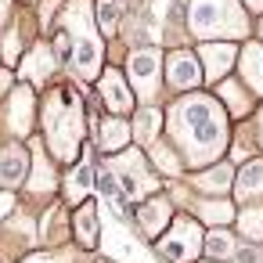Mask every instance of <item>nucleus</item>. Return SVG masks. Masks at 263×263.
Returning <instances> with one entry per match:
<instances>
[{
	"label": "nucleus",
	"mask_w": 263,
	"mask_h": 263,
	"mask_svg": "<svg viewBox=\"0 0 263 263\" xmlns=\"http://www.w3.org/2000/svg\"><path fill=\"white\" fill-rule=\"evenodd\" d=\"M170 130L191 162L216 159L227 144V119L213 98H184L170 112Z\"/></svg>",
	"instance_id": "f257e3e1"
},
{
	"label": "nucleus",
	"mask_w": 263,
	"mask_h": 263,
	"mask_svg": "<svg viewBox=\"0 0 263 263\" xmlns=\"http://www.w3.org/2000/svg\"><path fill=\"white\" fill-rule=\"evenodd\" d=\"M44 126H47V141H51L54 155L62 162L76 159V148L83 141V108H80V94L72 87H58L47 98Z\"/></svg>",
	"instance_id": "f03ea898"
},
{
	"label": "nucleus",
	"mask_w": 263,
	"mask_h": 263,
	"mask_svg": "<svg viewBox=\"0 0 263 263\" xmlns=\"http://www.w3.org/2000/svg\"><path fill=\"white\" fill-rule=\"evenodd\" d=\"M191 33L205 36V40H227V36H241L245 26V11L238 0H191V11H187Z\"/></svg>",
	"instance_id": "7ed1b4c3"
},
{
	"label": "nucleus",
	"mask_w": 263,
	"mask_h": 263,
	"mask_svg": "<svg viewBox=\"0 0 263 263\" xmlns=\"http://www.w3.org/2000/svg\"><path fill=\"white\" fill-rule=\"evenodd\" d=\"M65 33L76 40V69L90 80L98 72V40L90 33V0H72L69 11H65Z\"/></svg>",
	"instance_id": "20e7f679"
},
{
	"label": "nucleus",
	"mask_w": 263,
	"mask_h": 263,
	"mask_svg": "<svg viewBox=\"0 0 263 263\" xmlns=\"http://www.w3.org/2000/svg\"><path fill=\"white\" fill-rule=\"evenodd\" d=\"M198 245H202V231H198V223L195 220H177L173 227H170V234L159 241V252L166 256V259H173V263H191L195 256H198Z\"/></svg>",
	"instance_id": "39448f33"
},
{
	"label": "nucleus",
	"mask_w": 263,
	"mask_h": 263,
	"mask_svg": "<svg viewBox=\"0 0 263 263\" xmlns=\"http://www.w3.org/2000/svg\"><path fill=\"white\" fill-rule=\"evenodd\" d=\"M112 170H116V180H119V187H123V195H126V198H141L144 191H152V187H155V180L148 177L144 159H141L137 152L123 155Z\"/></svg>",
	"instance_id": "423d86ee"
},
{
	"label": "nucleus",
	"mask_w": 263,
	"mask_h": 263,
	"mask_svg": "<svg viewBox=\"0 0 263 263\" xmlns=\"http://www.w3.org/2000/svg\"><path fill=\"white\" fill-rule=\"evenodd\" d=\"M166 80H170V87H177V90L198 87V80H202L198 58L187 54V51H173V54H170V65H166Z\"/></svg>",
	"instance_id": "0eeeda50"
},
{
	"label": "nucleus",
	"mask_w": 263,
	"mask_h": 263,
	"mask_svg": "<svg viewBox=\"0 0 263 263\" xmlns=\"http://www.w3.org/2000/svg\"><path fill=\"white\" fill-rule=\"evenodd\" d=\"M130 80H134V87L144 94V98H152L155 94V80H159V54L155 51H134V58H130Z\"/></svg>",
	"instance_id": "6e6552de"
},
{
	"label": "nucleus",
	"mask_w": 263,
	"mask_h": 263,
	"mask_svg": "<svg viewBox=\"0 0 263 263\" xmlns=\"http://www.w3.org/2000/svg\"><path fill=\"white\" fill-rule=\"evenodd\" d=\"M101 98L112 112H130V105H134V98H130V90H126V83L116 69L101 76Z\"/></svg>",
	"instance_id": "1a4fd4ad"
},
{
	"label": "nucleus",
	"mask_w": 263,
	"mask_h": 263,
	"mask_svg": "<svg viewBox=\"0 0 263 263\" xmlns=\"http://www.w3.org/2000/svg\"><path fill=\"white\" fill-rule=\"evenodd\" d=\"M202 65L209 80H220L231 65H234V47L231 44H205L202 47Z\"/></svg>",
	"instance_id": "9d476101"
},
{
	"label": "nucleus",
	"mask_w": 263,
	"mask_h": 263,
	"mask_svg": "<svg viewBox=\"0 0 263 263\" xmlns=\"http://www.w3.org/2000/svg\"><path fill=\"white\" fill-rule=\"evenodd\" d=\"M26 166H29V155L22 148H4L0 152V184H22L26 180Z\"/></svg>",
	"instance_id": "9b49d317"
},
{
	"label": "nucleus",
	"mask_w": 263,
	"mask_h": 263,
	"mask_svg": "<svg viewBox=\"0 0 263 263\" xmlns=\"http://www.w3.org/2000/svg\"><path fill=\"white\" fill-rule=\"evenodd\" d=\"M137 220H141L144 234H148V238H155V234L166 227V220H170V202H166V198H148V202H141Z\"/></svg>",
	"instance_id": "f8f14e48"
},
{
	"label": "nucleus",
	"mask_w": 263,
	"mask_h": 263,
	"mask_svg": "<svg viewBox=\"0 0 263 263\" xmlns=\"http://www.w3.org/2000/svg\"><path fill=\"white\" fill-rule=\"evenodd\" d=\"M108 252L116 256V259H130V263H137L144 252H141V245L126 234V227L119 223V220H112V227H108Z\"/></svg>",
	"instance_id": "ddd939ff"
},
{
	"label": "nucleus",
	"mask_w": 263,
	"mask_h": 263,
	"mask_svg": "<svg viewBox=\"0 0 263 263\" xmlns=\"http://www.w3.org/2000/svg\"><path fill=\"white\" fill-rule=\"evenodd\" d=\"M51 72H54V54H51L47 47H36L33 54H26V62H22V76H26L29 83H44Z\"/></svg>",
	"instance_id": "4468645a"
},
{
	"label": "nucleus",
	"mask_w": 263,
	"mask_h": 263,
	"mask_svg": "<svg viewBox=\"0 0 263 263\" xmlns=\"http://www.w3.org/2000/svg\"><path fill=\"white\" fill-rule=\"evenodd\" d=\"M241 72H245V83L256 94H263V47L259 44H249L241 51Z\"/></svg>",
	"instance_id": "2eb2a0df"
},
{
	"label": "nucleus",
	"mask_w": 263,
	"mask_h": 263,
	"mask_svg": "<svg viewBox=\"0 0 263 263\" xmlns=\"http://www.w3.org/2000/svg\"><path fill=\"white\" fill-rule=\"evenodd\" d=\"M90 187H94V170H90L87 162H80V166L72 170L69 184H65V195H69V202H83V198L90 195Z\"/></svg>",
	"instance_id": "dca6fc26"
},
{
	"label": "nucleus",
	"mask_w": 263,
	"mask_h": 263,
	"mask_svg": "<svg viewBox=\"0 0 263 263\" xmlns=\"http://www.w3.org/2000/svg\"><path fill=\"white\" fill-rule=\"evenodd\" d=\"M238 198H252L263 191V162H249L241 173H238V184H234Z\"/></svg>",
	"instance_id": "f3484780"
},
{
	"label": "nucleus",
	"mask_w": 263,
	"mask_h": 263,
	"mask_svg": "<svg viewBox=\"0 0 263 263\" xmlns=\"http://www.w3.org/2000/svg\"><path fill=\"white\" fill-rule=\"evenodd\" d=\"M126 141H130V126L123 119H105L101 123V148L105 152H119Z\"/></svg>",
	"instance_id": "a211bd4d"
},
{
	"label": "nucleus",
	"mask_w": 263,
	"mask_h": 263,
	"mask_svg": "<svg viewBox=\"0 0 263 263\" xmlns=\"http://www.w3.org/2000/svg\"><path fill=\"white\" fill-rule=\"evenodd\" d=\"M29 108H33L29 90H18V94L11 98V126H15L18 134H26V130H29Z\"/></svg>",
	"instance_id": "6ab92c4d"
},
{
	"label": "nucleus",
	"mask_w": 263,
	"mask_h": 263,
	"mask_svg": "<svg viewBox=\"0 0 263 263\" xmlns=\"http://www.w3.org/2000/svg\"><path fill=\"white\" fill-rule=\"evenodd\" d=\"M205 252H209L213 259H227V256L234 252V238H231L223 227H216V231L205 234Z\"/></svg>",
	"instance_id": "aec40b11"
},
{
	"label": "nucleus",
	"mask_w": 263,
	"mask_h": 263,
	"mask_svg": "<svg viewBox=\"0 0 263 263\" xmlns=\"http://www.w3.org/2000/svg\"><path fill=\"white\" fill-rule=\"evenodd\" d=\"M155 130H159V112L144 108V112L134 119V137H137L141 144H152V141H155Z\"/></svg>",
	"instance_id": "412c9836"
},
{
	"label": "nucleus",
	"mask_w": 263,
	"mask_h": 263,
	"mask_svg": "<svg viewBox=\"0 0 263 263\" xmlns=\"http://www.w3.org/2000/svg\"><path fill=\"white\" fill-rule=\"evenodd\" d=\"M195 184L205 187V191H227V184H231V166H213V170L202 173Z\"/></svg>",
	"instance_id": "4be33fe9"
},
{
	"label": "nucleus",
	"mask_w": 263,
	"mask_h": 263,
	"mask_svg": "<svg viewBox=\"0 0 263 263\" xmlns=\"http://www.w3.org/2000/svg\"><path fill=\"white\" fill-rule=\"evenodd\" d=\"M94 231H98V216H94V205H83V213L76 216V238L83 245H94Z\"/></svg>",
	"instance_id": "5701e85b"
},
{
	"label": "nucleus",
	"mask_w": 263,
	"mask_h": 263,
	"mask_svg": "<svg viewBox=\"0 0 263 263\" xmlns=\"http://www.w3.org/2000/svg\"><path fill=\"white\" fill-rule=\"evenodd\" d=\"M198 216L209 220V223H227L231 220V205L227 202H202L198 205Z\"/></svg>",
	"instance_id": "b1692460"
},
{
	"label": "nucleus",
	"mask_w": 263,
	"mask_h": 263,
	"mask_svg": "<svg viewBox=\"0 0 263 263\" xmlns=\"http://www.w3.org/2000/svg\"><path fill=\"white\" fill-rule=\"evenodd\" d=\"M241 231H245V238L263 241V209H245L241 213Z\"/></svg>",
	"instance_id": "393cba45"
},
{
	"label": "nucleus",
	"mask_w": 263,
	"mask_h": 263,
	"mask_svg": "<svg viewBox=\"0 0 263 263\" xmlns=\"http://www.w3.org/2000/svg\"><path fill=\"white\" fill-rule=\"evenodd\" d=\"M98 15H101V29H105V33H112V29L119 26V4H116V0H101V4H98Z\"/></svg>",
	"instance_id": "a878e982"
},
{
	"label": "nucleus",
	"mask_w": 263,
	"mask_h": 263,
	"mask_svg": "<svg viewBox=\"0 0 263 263\" xmlns=\"http://www.w3.org/2000/svg\"><path fill=\"white\" fill-rule=\"evenodd\" d=\"M220 94H223V98L231 101V108H234V116H241V112H245V98H241V94H238V90H234L231 83H227V87H223Z\"/></svg>",
	"instance_id": "bb28decb"
},
{
	"label": "nucleus",
	"mask_w": 263,
	"mask_h": 263,
	"mask_svg": "<svg viewBox=\"0 0 263 263\" xmlns=\"http://www.w3.org/2000/svg\"><path fill=\"white\" fill-rule=\"evenodd\" d=\"M155 162H159L162 170H170V173L177 170V159H173V152H170V148H162V144L155 148Z\"/></svg>",
	"instance_id": "cd10ccee"
},
{
	"label": "nucleus",
	"mask_w": 263,
	"mask_h": 263,
	"mask_svg": "<svg viewBox=\"0 0 263 263\" xmlns=\"http://www.w3.org/2000/svg\"><path fill=\"white\" fill-rule=\"evenodd\" d=\"M29 184H33V187H36V191H40V187H47V184H51V173H47V162H44V159H36V177H33V180H29Z\"/></svg>",
	"instance_id": "c85d7f7f"
},
{
	"label": "nucleus",
	"mask_w": 263,
	"mask_h": 263,
	"mask_svg": "<svg viewBox=\"0 0 263 263\" xmlns=\"http://www.w3.org/2000/svg\"><path fill=\"white\" fill-rule=\"evenodd\" d=\"M238 256V263H259V256L252 252V249H241V252H234Z\"/></svg>",
	"instance_id": "c756f323"
},
{
	"label": "nucleus",
	"mask_w": 263,
	"mask_h": 263,
	"mask_svg": "<svg viewBox=\"0 0 263 263\" xmlns=\"http://www.w3.org/2000/svg\"><path fill=\"white\" fill-rule=\"evenodd\" d=\"M26 263H62V259H54V256H29Z\"/></svg>",
	"instance_id": "7c9ffc66"
},
{
	"label": "nucleus",
	"mask_w": 263,
	"mask_h": 263,
	"mask_svg": "<svg viewBox=\"0 0 263 263\" xmlns=\"http://www.w3.org/2000/svg\"><path fill=\"white\" fill-rule=\"evenodd\" d=\"M8 209H11V195H0V216H4Z\"/></svg>",
	"instance_id": "2f4dec72"
},
{
	"label": "nucleus",
	"mask_w": 263,
	"mask_h": 263,
	"mask_svg": "<svg viewBox=\"0 0 263 263\" xmlns=\"http://www.w3.org/2000/svg\"><path fill=\"white\" fill-rule=\"evenodd\" d=\"M245 4H249L252 11H263V0H245Z\"/></svg>",
	"instance_id": "473e14b6"
},
{
	"label": "nucleus",
	"mask_w": 263,
	"mask_h": 263,
	"mask_svg": "<svg viewBox=\"0 0 263 263\" xmlns=\"http://www.w3.org/2000/svg\"><path fill=\"white\" fill-rule=\"evenodd\" d=\"M8 18V0H0V22Z\"/></svg>",
	"instance_id": "72a5a7b5"
},
{
	"label": "nucleus",
	"mask_w": 263,
	"mask_h": 263,
	"mask_svg": "<svg viewBox=\"0 0 263 263\" xmlns=\"http://www.w3.org/2000/svg\"><path fill=\"white\" fill-rule=\"evenodd\" d=\"M259 137H263V116H259Z\"/></svg>",
	"instance_id": "f704fd0d"
}]
</instances>
